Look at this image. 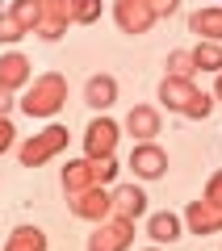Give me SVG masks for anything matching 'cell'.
Listing matches in <instances>:
<instances>
[{"label": "cell", "mask_w": 222, "mask_h": 251, "mask_svg": "<svg viewBox=\"0 0 222 251\" xmlns=\"http://www.w3.org/2000/svg\"><path fill=\"white\" fill-rule=\"evenodd\" d=\"M193 63H197V72H222V42H197L193 46Z\"/></svg>", "instance_id": "d6986e66"}, {"label": "cell", "mask_w": 222, "mask_h": 251, "mask_svg": "<svg viewBox=\"0 0 222 251\" xmlns=\"http://www.w3.org/2000/svg\"><path fill=\"white\" fill-rule=\"evenodd\" d=\"M180 218H185L189 234H222V205H214V201H205V197L189 201V209Z\"/></svg>", "instance_id": "9c48e42d"}, {"label": "cell", "mask_w": 222, "mask_h": 251, "mask_svg": "<svg viewBox=\"0 0 222 251\" xmlns=\"http://www.w3.org/2000/svg\"><path fill=\"white\" fill-rule=\"evenodd\" d=\"M160 100H164V109L189 117V122H205L214 113V105H218L214 92H201L193 80H180V75H164L160 80Z\"/></svg>", "instance_id": "6da1fadb"}, {"label": "cell", "mask_w": 222, "mask_h": 251, "mask_svg": "<svg viewBox=\"0 0 222 251\" xmlns=\"http://www.w3.org/2000/svg\"><path fill=\"white\" fill-rule=\"evenodd\" d=\"M151 9H155V17H172L180 9V0H151Z\"/></svg>", "instance_id": "4316f807"}, {"label": "cell", "mask_w": 222, "mask_h": 251, "mask_svg": "<svg viewBox=\"0 0 222 251\" xmlns=\"http://www.w3.org/2000/svg\"><path fill=\"white\" fill-rule=\"evenodd\" d=\"M67 209L80 222H105L109 214H113V205H109V188L105 184H92V188H84V193H76V197H67Z\"/></svg>", "instance_id": "ba28073f"}, {"label": "cell", "mask_w": 222, "mask_h": 251, "mask_svg": "<svg viewBox=\"0 0 222 251\" xmlns=\"http://www.w3.org/2000/svg\"><path fill=\"white\" fill-rule=\"evenodd\" d=\"M117 172H122V168H117V159H113V155H109V159H92V180H97V184H113V180H117Z\"/></svg>", "instance_id": "cb8c5ba5"}, {"label": "cell", "mask_w": 222, "mask_h": 251, "mask_svg": "<svg viewBox=\"0 0 222 251\" xmlns=\"http://www.w3.org/2000/svg\"><path fill=\"white\" fill-rule=\"evenodd\" d=\"M84 105L92 109V113H109V109L117 105V80L109 72H97L84 80Z\"/></svg>", "instance_id": "4fadbf2b"}, {"label": "cell", "mask_w": 222, "mask_h": 251, "mask_svg": "<svg viewBox=\"0 0 222 251\" xmlns=\"http://www.w3.org/2000/svg\"><path fill=\"white\" fill-rule=\"evenodd\" d=\"M122 130L134 138V143H151L155 134H164V117H160V109H155V105H134L130 113H126Z\"/></svg>", "instance_id": "30bf717a"}, {"label": "cell", "mask_w": 222, "mask_h": 251, "mask_svg": "<svg viewBox=\"0 0 222 251\" xmlns=\"http://www.w3.org/2000/svg\"><path fill=\"white\" fill-rule=\"evenodd\" d=\"M109 205H113V218L139 222V218H147V193L139 184H117L109 188Z\"/></svg>", "instance_id": "7c38bea8"}, {"label": "cell", "mask_w": 222, "mask_h": 251, "mask_svg": "<svg viewBox=\"0 0 222 251\" xmlns=\"http://www.w3.org/2000/svg\"><path fill=\"white\" fill-rule=\"evenodd\" d=\"M117 138H122V126L113 117L97 113L88 126H84V159H109L117 151Z\"/></svg>", "instance_id": "277c9868"}, {"label": "cell", "mask_w": 222, "mask_h": 251, "mask_svg": "<svg viewBox=\"0 0 222 251\" xmlns=\"http://www.w3.org/2000/svg\"><path fill=\"white\" fill-rule=\"evenodd\" d=\"M4 251H46V230L42 226H17L4 243Z\"/></svg>", "instance_id": "ac0fdd59"}, {"label": "cell", "mask_w": 222, "mask_h": 251, "mask_svg": "<svg viewBox=\"0 0 222 251\" xmlns=\"http://www.w3.org/2000/svg\"><path fill=\"white\" fill-rule=\"evenodd\" d=\"M130 172H134V180H164V176H168V151H164L155 138H151V143H134Z\"/></svg>", "instance_id": "52a82bcc"}, {"label": "cell", "mask_w": 222, "mask_h": 251, "mask_svg": "<svg viewBox=\"0 0 222 251\" xmlns=\"http://www.w3.org/2000/svg\"><path fill=\"white\" fill-rule=\"evenodd\" d=\"M189 34H197L201 42H222V4L189 13Z\"/></svg>", "instance_id": "2e32d148"}, {"label": "cell", "mask_w": 222, "mask_h": 251, "mask_svg": "<svg viewBox=\"0 0 222 251\" xmlns=\"http://www.w3.org/2000/svg\"><path fill=\"white\" fill-rule=\"evenodd\" d=\"M205 201H214V205H222V172H214L210 180H205V193H201Z\"/></svg>", "instance_id": "484cf974"}, {"label": "cell", "mask_w": 222, "mask_h": 251, "mask_svg": "<svg viewBox=\"0 0 222 251\" xmlns=\"http://www.w3.org/2000/svg\"><path fill=\"white\" fill-rule=\"evenodd\" d=\"M13 147H17V130H13L9 117H0V155H9Z\"/></svg>", "instance_id": "d4e9b609"}, {"label": "cell", "mask_w": 222, "mask_h": 251, "mask_svg": "<svg viewBox=\"0 0 222 251\" xmlns=\"http://www.w3.org/2000/svg\"><path fill=\"white\" fill-rule=\"evenodd\" d=\"M214 100H222V72H218V80H214Z\"/></svg>", "instance_id": "f1b7e54d"}, {"label": "cell", "mask_w": 222, "mask_h": 251, "mask_svg": "<svg viewBox=\"0 0 222 251\" xmlns=\"http://www.w3.org/2000/svg\"><path fill=\"white\" fill-rule=\"evenodd\" d=\"M71 25V0H42V21H38L34 34L42 42H59Z\"/></svg>", "instance_id": "8fae6325"}, {"label": "cell", "mask_w": 222, "mask_h": 251, "mask_svg": "<svg viewBox=\"0 0 222 251\" xmlns=\"http://www.w3.org/2000/svg\"><path fill=\"white\" fill-rule=\"evenodd\" d=\"M29 80H34V67H29V59L21 50H4L0 54V88L21 92V88H29Z\"/></svg>", "instance_id": "5bb4252c"}, {"label": "cell", "mask_w": 222, "mask_h": 251, "mask_svg": "<svg viewBox=\"0 0 222 251\" xmlns=\"http://www.w3.org/2000/svg\"><path fill=\"white\" fill-rule=\"evenodd\" d=\"M164 67H168V75H180V80H193V75H197L193 50H172L168 59H164Z\"/></svg>", "instance_id": "44dd1931"}, {"label": "cell", "mask_w": 222, "mask_h": 251, "mask_svg": "<svg viewBox=\"0 0 222 251\" xmlns=\"http://www.w3.org/2000/svg\"><path fill=\"white\" fill-rule=\"evenodd\" d=\"M67 126H59V122H51L46 130H38V134H29L26 143L17 147V159H21V168H42V163H51V159H59L63 151H67Z\"/></svg>", "instance_id": "3957f363"}, {"label": "cell", "mask_w": 222, "mask_h": 251, "mask_svg": "<svg viewBox=\"0 0 222 251\" xmlns=\"http://www.w3.org/2000/svg\"><path fill=\"white\" fill-rule=\"evenodd\" d=\"M9 13L21 21V29H26V34H34L38 21H42V0H13Z\"/></svg>", "instance_id": "ffe728a7"}, {"label": "cell", "mask_w": 222, "mask_h": 251, "mask_svg": "<svg viewBox=\"0 0 222 251\" xmlns=\"http://www.w3.org/2000/svg\"><path fill=\"white\" fill-rule=\"evenodd\" d=\"M21 38H26V29H21V21L13 17L9 9L0 13V46H17Z\"/></svg>", "instance_id": "603a6c76"}, {"label": "cell", "mask_w": 222, "mask_h": 251, "mask_svg": "<svg viewBox=\"0 0 222 251\" xmlns=\"http://www.w3.org/2000/svg\"><path fill=\"white\" fill-rule=\"evenodd\" d=\"M101 21V0H71V25H92Z\"/></svg>", "instance_id": "7402d4cb"}, {"label": "cell", "mask_w": 222, "mask_h": 251, "mask_svg": "<svg viewBox=\"0 0 222 251\" xmlns=\"http://www.w3.org/2000/svg\"><path fill=\"white\" fill-rule=\"evenodd\" d=\"M59 180H63V193H67V197L92 188L97 184V180H92V159H67V168L59 172Z\"/></svg>", "instance_id": "e0dca14e"}, {"label": "cell", "mask_w": 222, "mask_h": 251, "mask_svg": "<svg viewBox=\"0 0 222 251\" xmlns=\"http://www.w3.org/2000/svg\"><path fill=\"white\" fill-rule=\"evenodd\" d=\"M84 247H88V251H130V247H134V222L109 214L105 222L92 226V234H88Z\"/></svg>", "instance_id": "5b68a950"}, {"label": "cell", "mask_w": 222, "mask_h": 251, "mask_svg": "<svg viewBox=\"0 0 222 251\" xmlns=\"http://www.w3.org/2000/svg\"><path fill=\"white\" fill-rule=\"evenodd\" d=\"M147 239L155 243V247H164V243H176L185 239V218L172 214V209H160V214H147Z\"/></svg>", "instance_id": "9a60e30c"}, {"label": "cell", "mask_w": 222, "mask_h": 251, "mask_svg": "<svg viewBox=\"0 0 222 251\" xmlns=\"http://www.w3.org/2000/svg\"><path fill=\"white\" fill-rule=\"evenodd\" d=\"M147 251H160V247H147Z\"/></svg>", "instance_id": "f546056e"}, {"label": "cell", "mask_w": 222, "mask_h": 251, "mask_svg": "<svg viewBox=\"0 0 222 251\" xmlns=\"http://www.w3.org/2000/svg\"><path fill=\"white\" fill-rule=\"evenodd\" d=\"M113 21H117V29H122V34L142 38L160 17H155L151 0H113Z\"/></svg>", "instance_id": "8992f818"}, {"label": "cell", "mask_w": 222, "mask_h": 251, "mask_svg": "<svg viewBox=\"0 0 222 251\" xmlns=\"http://www.w3.org/2000/svg\"><path fill=\"white\" fill-rule=\"evenodd\" d=\"M17 105H21V113H29V117H55L67 105V80H63L59 72L34 75L29 88H26V97H21Z\"/></svg>", "instance_id": "7a4b0ae2"}, {"label": "cell", "mask_w": 222, "mask_h": 251, "mask_svg": "<svg viewBox=\"0 0 222 251\" xmlns=\"http://www.w3.org/2000/svg\"><path fill=\"white\" fill-rule=\"evenodd\" d=\"M9 109H13V92L0 88V117H9Z\"/></svg>", "instance_id": "83f0119b"}]
</instances>
